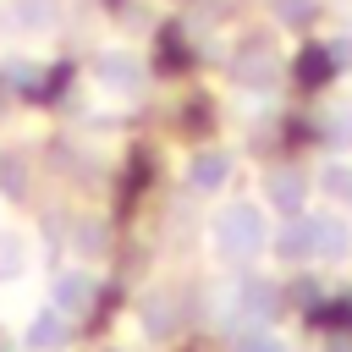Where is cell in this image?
<instances>
[{"instance_id":"6da1fadb","label":"cell","mask_w":352,"mask_h":352,"mask_svg":"<svg viewBox=\"0 0 352 352\" xmlns=\"http://www.w3.org/2000/svg\"><path fill=\"white\" fill-rule=\"evenodd\" d=\"M209 242H214V253H220L226 264H248V258H258V253L270 248L264 204H248V198L226 204V209L214 214V226H209Z\"/></svg>"},{"instance_id":"7a4b0ae2","label":"cell","mask_w":352,"mask_h":352,"mask_svg":"<svg viewBox=\"0 0 352 352\" xmlns=\"http://www.w3.org/2000/svg\"><path fill=\"white\" fill-rule=\"evenodd\" d=\"M231 82H236V88H253V94L275 88V82H280V55H275L270 44L248 38V44L231 55Z\"/></svg>"},{"instance_id":"3957f363","label":"cell","mask_w":352,"mask_h":352,"mask_svg":"<svg viewBox=\"0 0 352 352\" xmlns=\"http://www.w3.org/2000/svg\"><path fill=\"white\" fill-rule=\"evenodd\" d=\"M308 231H314V258L324 264H341L352 253V220L341 209H314L308 214Z\"/></svg>"},{"instance_id":"277c9868","label":"cell","mask_w":352,"mask_h":352,"mask_svg":"<svg viewBox=\"0 0 352 352\" xmlns=\"http://www.w3.org/2000/svg\"><path fill=\"white\" fill-rule=\"evenodd\" d=\"M94 82L126 99V94L143 88V60H138L132 50H99V55H94Z\"/></svg>"},{"instance_id":"5b68a950","label":"cell","mask_w":352,"mask_h":352,"mask_svg":"<svg viewBox=\"0 0 352 352\" xmlns=\"http://www.w3.org/2000/svg\"><path fill=\"white\" fill-rule=\"evenodd\" d=\"M264 209H275L280 220L308 214V176H302V170H292V165L270 170V176H264Z\"/></svg>"},{"instance_id":"8992f818","label":"cell","mask_w":352,"mask_h":352,"mask_svg":"<svg viewBox=\"0 0 352 352\" xmlns=\"http://www.w3.org/2000/svg\"><path fill=\"white\" fill-rule=\"evenodd\" d=\"M66 341H72V314H60L55 302L38 308V314L28 319V330H22V346H28V352H60Z\"/></svg>"},{"instance_id":"52a82bcc","label":"cell","mask_w":352,"mask_h":352,"mask_svg":"<svg viewBox=\"0 0 352 352\" xmlns=\"http://www.w3.org/2000/svg\"><path fill=\"white\" fill-rule=\"evenodd\" d=\"M50 302H55L60 314H82V308L94 302V275H88V264L60 270V275L50 280Z\"/></svg>"},{"instance_id":"ba28073f","label":"cell","mask_w":352,"mask_h":352,"mask_svg":"<svg viewBox=\"0 0 352 352\" xmlns=\"http://www.w3.org/2000/svg\"><path fill=\"white\" fill-rule=\"evenodd\" d=\"M226 182H231V154L226 148H198L187 160V187L192 192H220Z\"/></svg>"},{"instance_id":"9c48e42d","label":"cell","mask_w":352,"mask_h":352,"mask_svg":"<svg viewBox=\"0 0 352 352\" xmlns=\"http://www.w3.org/2000/svg\"><path fill=\"white\" fill-rule=\"evenodd\" d=\"M270 248H275L286 264H302V258H314V231H308V214H292L280 231H270Z\"/></svg>"},{"instance_id":"30bf717a","label":"cell","mask_w":352,"mask_h":352,"mask_svg":"<svg viewBox=\"0 0 352 352\" xmlns=\"http://www.w3.org/2000/svg\"><path fill=\"white\" fill-rule=\"evenodd\" d=\"M28 264H33V248H28V236H22L16 226H0V286L22 280V275H28Z\"/></svg>"},{"instance_id":"8fae6325","label":"cell","mask_w":352,"mask_h":352,"mask_svg":"<svg viewBox=\"0 0 352 352\" xmlns=\"http://www.w3.org/2000/svg\"><path fill=\"white\" fill-rule=\"evenodd\" d=\"M11 22H16V28L44 33V28H55V22H60V0H11Z\"/></svg>"},{"instance_id":"7c38bea8","label":"cell","mask_w":352,"mask_h":352,"mask_svg":"<svg viewBox=\"0 0 352 352\" xmlns=\"http://www.w3.org/2000/svg\"><path fill=\"white\" fill-rule=\"evenodd\" d=\"M319 192H324L330 204L352 209V165H346V160H330V165L319 170Z\"/></svg>"},{"instance_id":"4fadbf2b","label":"cell","mask_w":352,"mask_h":352,"mask_svg":"<svg viewBox=\"0 0 352 352\" xmlns=\"http://www.w3.org/2000/svg\"><path fill=\"white\" fill-rule=\"evenodd\" d=\"M236 308H242L248 319H258V324H264V319H270V308H275V292H270V286H258V280H242V286H236Z\"/></svg>"},{"instance_id":"5bb4252c","label":"cell","mask_w":352,"mask_h":352,"mask_svg":"<svg viewBox=\"0 0 352 352\" xmlns=\"http://www.w3.org/2000/svg\"><path fill=\"white\" fill-rule=\"evenodd\" d=\"M324 138H330V148H352V99H336V104H330Z\"/></svg>"},{"instance_id":"9a60e30c","label":"cell","mask_w":352,"mask_h":352,"mask_svg":"<svg viewBox=\"0 0 352 352\" xmlns=\"http://www.w3.org/2000/svg\"><path fill=\"white\" fill-rule=\"evenodd\" d=\"M270 11H275V22H280V28H308V22L319 16V6H314V0H270Z\"/></svg>"},{"instance_id":"2e32d148","label":"cell","mask_w":352,"mask_h":352,"mask_svg":"<svg viewBox=\"0 0 352 352\" xmlns=\"http://www.w3.org/2000/svg\"><path fill=\"white\" fill-rule=\"evenodd\" d=\"M236 352H292V346H286V336H275V330L253 324V330H242V336H236Z\"/></svg>"},{"instance_id":"e0dca14e","label":"cell","mask_w":352,"mask_h":352,"mask_svg":"<svg viewBox=\"0 0 352 352\" xmlns=\"http://www.w3.org/2000/svg\"><path fill=\"white\" fill-rule=\"evenodd\" d=\"M72 248H77L82 258H99V253H104V226H99V220H82V226L72 231Z\"/></svg>"},{"instance_id":"ac0fdd59","label":"cell","mask_w":352,"mask_h":352,"mask_svg":"<svg viewBox=\"0 0 352 352\" xmlns=\"http://www.w3.org/2000/svg\"><path fill=\"white\" fill-rule=\"evenodd\" d=\"M143 324H148V336H165V330H170V314H165V297H160V292L143 297Z\"/></svg>"},{"instance_id":"d6986e66","label":"cell","mask_w":352,"mask_h":352,"mask_svg":"<svg viewBox=\"0 0 352 352\" xmlns=\"http://www.w3.org/2000/svg\"><path fill=\"white\" fill-rule=\"evenodd\" d=\"M6 77H11V82H33L38 66H33V60H6Z\"/></svg>"},{"instance_id":"ffe728a7","label":"cell","mask_w":352,"mask_h":352,"mask_svg":"<svg viewBox=\"0 0 352 352\" xmlns=\"http://www.w3.org/2000/svg\"><path fill=\"white\" fill-rule=\"evenodd\" d=\"M330 66H352V38H330Z\"/></svg>"}]
</instances>
